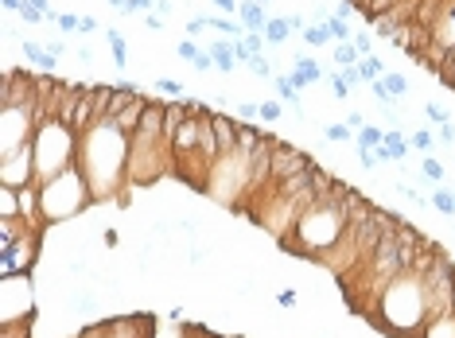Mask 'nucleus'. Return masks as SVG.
<instances>
[{"instance_id":"obj_48","label":"nucleus","mask_w":455,"mask_h":338,"mask_svg":"<svg viewBox=\"0 0 455 338\" xmlns=\"http://www.w3.org/2000/svg\"><path fill=\"white\" fill-rule=\"evenodd\" d=\"M144 28H148V31H160V28H164V16H160V12H156V16H152V12H144Z\"/></svg>"},{"instance_id":"obj_17","label":"nucleus","mask_w":455,"mask_h":338,"mask_svg":"<svg viewBox=\"0 0 455 338\" xmlns=\"http://www.w3.org/2000/svg\"><path fill=\"white\" fill-rule=\"evenodd\" d=\"M273 94H277L284 105H300V90L292 86V78H288V74H273Z\"/></svg>"},{"instance_id":"obj_44","label":"nucleus","mask_w":455,"mask_h":338,"mask_svg":"<svg viewBox=\"0 0 455 338\" xmlns=\"http://www.w3.org/2000/svg\"><path fill=\"white\" fill-rule=\"evenodd\" d=\"M288 28H292V35H304V16H300V12H288Z\"/></svg>"},{"instance_id":"obj_20","label":"nucleus","mask_w":455,"mask_h":338,"mask_svg":"<svg viewBox=\"0 0 455 338\" xmlns=\"http://www.w3.org/2000/svg\"><path fill=\"white\" fill-rule=\"evenodd\" d=\"M288 35H292V28H288V16H273V20L265 24V39L273 43V47H280Z\"/></svg>"},{"instance_id":"obj_54","label":"nucleus","mask_w":455,"mask_h":338,"mask_svg":"<svg viewBox=\"0 0 455 338\" xmlns=\"http://www.w3.org/2000/svg\"><path fill=\"white\" fill-rule=\"evenodd\" d=\"M109 4H113V8H121V12H125V4H129V0H109Z\"/></svg>"},{"instance_id":"obj_25","label":"nucleus","mask_w":455,"mask_h":338,"mask_svg":"<svg viewBox=\"0 0 455 338\" xmlns=\"http://www.w3.org/2000/svg\"><path fill=\"white\" fill-rule=\"evenodd\" d=\"M358 74H362V82L370 86V82H377L381 74H386V62L377 59V55H366V59L358 62Z\"/></svg>"},{"instance_id":"obj_4","label":"nucleus","mask_w":455,"mask_h":338,"mask_svg":"<svg viewBox=\"0 0 455 338\" xmlns=\"http://www.w3.org/2000/svg\"><path fill=\"white\" fill-rule=\"evenodd\" d=\"M78 132L59 117H43L35 132V183H47L78 163Z\"/></svg>"},{"instance_id":"obj_37","label":"nucleus","mask_w":455,"mask_h":338,"mask_svg":"<svg viewBox=\"0 0 455 338\" xmlns=\"http://www.w3.org/2000/svg\"><path fill=\"white\" fill-rule=\"evenodd\" d=\"M156 90L168 94V98H183V82H175V78H156Z\"/></svg>"},{"instance_id":"obj_9","label":"nucleus","mask_w":455,"mask_h":338,"mask_svg":"<svg viewBox=\"0 0 455 338\" xmlns=\"http://www.w3.org/2000/svg\"><path fill=\"white\" fill-rule=\"evenodd\" d=\"M40 245H43V229H28L20 241L0 245V276H24L35 269L40 260Z\"/></svg>"},{"instance_id":"obj_50","label":"nucleus","mask_w":455,"mask_h":338,"mask_svg":"<svg viewBox=\"0 0 455 338\" xmlns=\"http://www.w3.org/2000/svg\"><path fill=\"white\" fill-rule=\"evenodd\" d=\"M347 125H350V129H354V132H358V129H366L370 121H366V117H362V113H358V109H354V113H350V117H347Z\"/></svg>"},{"instance_id":"obj_11","label":"nucleus","mask_w":455,"mask_h":338,"mask_svg":"<svg viewBox=\"0 0 455 338\" xmlns=\"http://www.w3.org/2000/svg\"><path fill=\"white\" fill-rule=\"evenodd\" d=\"M307 168H311V159L300 148H292V144H273V187L296 179L300 171H307ZM249 206H253V202H249Z\"/></svg>"},{"instance_id":"obj_33","label":"nucleus","mask_w":455,"mask_h":338,"mask_svg":"<svg viewBox=\"0 0 455 338\" xmlns=\"http://www.w3.org/2000/svg\"><path fill=\"white\" fill-rule=\"evenodd\" d=\"M78 20L82 16H74V12H59V16H55V28H59L62 35H74V31H78Z\"/></svg>"},{"instance_id":"obj_16","label":"nucleus","mask_w":455,"mask_h":338,"mask_svg":"<svg viewBox=\"0 0 455 338\" xmlns=\"http://www.w3.org/2000/svg\"><path fill=\"white\" fill-rule=\"evenodd\" d=\"M331 55H335V66H338V70H350V66H358V62H362L354 39H350V43H335V47H331Z\"/></svg>"},{"instance_id":"obj_47","label":"nucleus","mask_w":455,"mask_h":338,"mask_svg":"<svg viewBox=\"0 0 455 338\" xmlns=\"http://www.w3.org/2000/svg\"><path fill=\"white\" fill-rule=\"evenodd\" d=\"M436 136L444 140V144H455V125H452V121H447V125H440V129H436Z\"/></svg>"},{"instance_id":"obj_26","label":"nucleus","mask_w":455,"mask_h":338,"mask_svg":"<svg viewBox=\"0 0 455 338\" xmlns=\"http://www.w3.org/2000/svg\"><path fill=\"white\" fill-rule=\"evenodd\" d=\"M241 47H246L249 59H253V55H265V47H268L265 31H246V35H241Z\"/></svg>"},{"instance_id":"obj_2","label":"nucleus","mask_w":455,"mask_h":338,"mask_svg":"<svg viewBox=\"0 0 455 338\" xmlns=\"http://www.w3.org/2000/svg\"><path fill=\"white\" fill-rule=\"evenodd\" d=\"M347 183H335V187L319 195L311 206L300 214L296 229L280 241V249L296 253V257H307V260H323L331 249L343 241L350 226V206H347Z\"/></svg>"},{"instance_id":"obj_13","label":"nucleus","mask_w":455,"mask_h":338,"mask_svg":"<svg viewBox=\"0 0 455 338\" xmlns=\"http://www.w3.org/2000/svg\"><path fill=\"white\" fill-rule=\"evenodd\" d=\"M20 51H24V59L31 62V66H40L43 74H55L59 70V59L47 51V43H35V39H24L20 43Z\"/></svg>"},{"instance_id":"obj_7","label":"nucleus","mask_w":455,"mask_h":338,"mask_svg":"<svg viewBox=\"0 0 455 338\" xmlns=\"http://www.w3.org/2000/svg\"><path fill=\"white\" fill-rule=\"evenodd\" d=\"M164 171H175V152L164 136H137L132 132V148H129V187H152V183L164 175Z\"/></svg>"},{"instance_id":"obj_39","label":"nucleus","mask_w":455,"mask_h":338,"mask_svg":"<svg viewBox=\"0 0 455 338\" xmlns=\"http://www.w3.org/2000/svg\"><path fill=\"white\" fill-rule=\"evenodd\" d=\"M0 338H31V323H24V327H4Z\"/></svg>"},{"instance_id":"obj_30","label":"nucleus","mask_w":455,"mask_h":338,"mask_svg":"<svg viewBox=\"0 0 455 338\" xmlns=\"http://www.w3.org/2000/svg\"><path fill=\"white\" fill-rule=\"evenodd\" d=\"M280 117H284V101H280V98L261 101V121H265V125H277Z\"/></svg>"},{"instance_id":"obj_36","label":"nucleus","mask_w":455,"mask_h":338,"mask_svg":"<svg viewBox=\"0 0 455 338\" xmlns=\"http://www.w3.org/2000/svg\"><path fill=\"white\" fill-rule=\"evenodd\" d=\"M424 117L432 121L436 129H440V125H447V109L440 105V101H428V105H424Z\"/></svg>"},{"instance_id":"obj_12","label":"nucleus","mask_w":455,"mask_h":338,"mask_svg":"<svg viewBox=\"0 0 455 338\" xmlns=\"http://www.w3.org/2000/svg\"><path fill=\"white\" fill-rule=\"evenodd\" d=\"M292 86H296L300 94L307 90V86H316V82H323V66H319L311 55H296V62H292Z\"/></svg>"},{"instance_id":"obj_3","label":"nucleus","mask_w":455,"mask_h":338,"mask_svg":"<svg viewBox=\"0 0 455 338\" xmlns=\"http://www.w3.org/2000/svg\"><path fill=\"white\" fill-rule=\"evenodd\" d=\"M370 323L393 338H424L428 327V292H424V272L405 269L401 276L381 292L377 308L370 311Z\"/></svg>"},{"instance_id":"obj_14","label":"nucleus","mask_w":455,"mask_h":338,"mask_svg":"<svg viewBox=\"0 0 455 338\" xmlns=\"http://www.w3.org/2000/svg\"><path fill=\"white\" fill-rule=\"evenodd\" d=\"M207 51H210V59H214V70H222V74H234L241 66L238 55H234V39H214Z\"/></svg>"},{"instance_id":"obj_31","label":"nucleus","mask_w":455,"mask_h":338,"mask_svg":"<svg viewBox=\"0 0 455 338\" xmlns=\"http://www.w3.org/2000/svg\"><path fill=\"white\" fill-rule=\"evenodd\" d=\"M323 136L331 144H347V140H354V129L350 125H323Z\"/></svg>"},{"instance_id":"obj_53","label":"nucleus","mask_w":455,"mask_h":338,"mask_svg":"<svg viewBox=\"0 0 455 338\" xmlns=\"http://www.w3.org/2000/svg\"><path fill=\"white\" fill-rule=\"evenodd\" d=\"M0 4H4V12H16V16H20V8H24V0H0Z\"/></svg>"},{"instance_id":"obj_8","label":"nucleus","mask_w":455,"mask_h":338,"mask_svg":"<svg viewBox=\"0 0 455 338\" xmlns=\"http://www.w3.org/2000/svg\"><path fill=\"white\" fill-rule=\"evenodd\" d=\"M428 35H432V39L416 51V59L424 62V66H432L436 74H444L447 59H452V51H455V0H444V4H440Z\"/></svg>"},{"instance_id":"obj_18","label":"nucleus","mask_w":455,"mask_h":338,"mask_svg":"<svg viewBox=\"0 0 455 338\" xmlns=\"http://www.w3.org/2000/svg\"><path fill=\"white\" fill-rule=\"evenodd\" d=\"M354 144L358 148H381V144H386V129H381V125H366V129L354 132Z\"/></svg>"},{"instance_id":"obj_38","label":"nucleus","mask_w":455,"mask_h":338,"mask_svg":"<svg viewBox=\"0 0 455 338\" xmlns=\"http://www.w3.org/2000/svg\"><path fill=\"white\" fill-rule=\"evenodd\" d=\"M354 47H358V55L366 59V55H374V47H370V31H354Z\"/></svg>"},{"instance_id":"obj_27","label":"nucleus","mask_w":455,"mask_h":338,"mask_svg":"<svg viewBox=\"0 0 455 338\" xmlns=\"http://www.w3.org/2000/svg\"><path fill=\"white\" fill-rule=\"evenodd\" d=\"M420 171H424V179L432 183V187H440V183H444V175H447V171H444V163H440L436 156H424V163H420Z\"/></svg>"},{"instance_id":"obj_15","label":"nucleus","mask_w":455,"mask_h":338,"mask_svg":"<svg viewBox=\"0 0 455 338\" xmlns=\"http://www.w3.org/2000/svg\"><path fill=\"white\" fill-rule=\"evenodd\" d=\"M238 20L246 31H265V24L273 20L265 12V4H257V0H241V8H238Z\"/></svg>"},{"instance_id":"obj_35","label":"nucleus","mask_w":455,"mask_h":338,"mask_svg":"<svg viewBox=\"0 0 455 338\" xmlns=\"http://www.w3.org/2000/svg\"><path fill=\"white\" fill-rule=\"evenodd\" d=\"M20 20L28 24V28H35V24H43V20H47V12H40L35 4H28V0H24V8H20Z\"/></svg>"},{"instance_id":"obj_41","label":"nucleus","mask_w":455,"mask_h":338,"mask_svg":"<svg viewBox=\"0 0 455 338\" xmlns=\"http://www.w3.org/2000/svg\"><path fill=\"white\" fill-rule=\"evenodd\" d=\"M358 163H362L366 171H374V168H377V156H374V148H358Z\"/></svg>"},{"instance_id":"obj_22","label":"nucleus","mask_w":455,"mask_h":338,"mask_svg":"<svg viewBox=\"0 0 455 338\" xmlns=\"http://www.w3.org/2000/svg\"><path fill=\"white\" fill-rule=\"evenodd\" d=\"M432 202L440 214H447V218H455V190H447V187H432Z\"/></svg>"},{"instance_id":"obj_32","label":"nucleus","mask_w":455,"mask_h":338,"mask_svg":"<svg viewBox=\"0 0 455 338\" xmlns=\"http://www.w3.org/2000/svg\"><path fill=\"white\" fill-rule=\"evenodd\" d=\"M327 86H331V94H335L338 101H343V98H350V82L343 78V70H335V74L327 78Z\"/></svg>"},{"instance_id":"obj_24","label":"nucleus","mask_w":455,"mask_h":338,"mask_svg":"<svg viewBox=\"0 0 455 338\" xmlns=\"http://www.w3.org/2000/svg\"><path fill=\"white\" fill-rule=\"evenodd\" d=\"M381 86H386L389 98H397V101L409 94V78H405V74H397V70H386V74H381Z\"/></svg>"},{"instance_id":"obj_42","label":"nucleus","mask_w":455,"mask_h":338,"mask_svg":"<svg viewBox=\"0 0 455 338\" xmlns=\"http://www.w3.org/2000/svg\"><path fill=\"white\" fill-rule=\"evenodd\" d=\"M152 8H156V0H129V4H125L129 16H132V12H152Z\"/></svg>"},{"instance_id":"obj_10","label":"nucleus","mask_w":455,"mask_h":338,"mask_svg":"<svg viewBox=\"0 0 455 338\" xmlns=\"http://www.w3.org/2000/svg\"><path fill=\"white\" fill-rule=\"evenodd\" d=\"M35 183V140L24 144L20 152H12V156L0 159V187H28Z\"/></svg>"},{"instance_id":"obj_28","label":"nucleus","mask_w":455,"mask_h":338,"mask_svg":"<svg viewBox=\"0 0 455 338\" xmlns=\"http://www.w3.org/2000/svg\"><path fill=\"white\" fill-rule=\"evenodd\" d=\"M234 121H241V125L261 121V101H238V105H234Z\"/></svg>"},{"instance_id":"obj_5","label":"nucleus","mask_w":455,"mask_h":338,"mask_svg":"<svg viewBox=\"0 0 455 338\" xmlns=\"http://www.w3.org/2000/svg\"><path fill=\"white\" fill-rule=\"evenodd\" d=\"M40 202H43V226H62V222L78 218L82 210L94 202L89 183L78 163L67 168L62 175H55V179L40 183Z\"/></svg>"},{"instance_id":"obj_51","label":"nucleus","mask_w":455,"mask_h":338,"mask_svg":"<svg viewBox=\"0 0 455 338\" xmlns=\"http://www.w3.org/2000/svg\"><path fill=\"white\" fill-rule=\"evenodd\" d=\"M156 12L160 16H171V12H175V0H156Z\"/></svg>"},{"instance_id":"obj_55","label":"nucleus","mask_w":455,"mask_h":338,"mask_svg":"<svg viewBox=\"0 0 455 338\" xmlns=\"http://www.w3.org/2000/svg\"><path fill=\"white\" fill-rule=\"evenodd\" d=\"M257 4H273V0H257Z\"/></svg>"},{"instance_id":"obj_40","label":"nucleus","mask_w":455,"mask_h":338,"mask_svg":"<svg viewBox=\"0 0 455 338\" xmlns=\"http://www.w3.org/2000/svg\"><path fill=\"white\" fill-rule=\"evenodd\" d=\"M191 66H195L198 74H210V70H214V59H210V51H203V55H198V59L191 62Z\"/></svg>"},{"instance_id":"obj_52","label":"nucleus","mask_w":455,"mask_h":338,"mask_svg":"<svg viewBox=\"0 0 455 338\" xmlns=\"http://www.w3.org/2000/svg\"><path fill=\"white\" fill-rule=\"evenodd\" d=\"M47 51L55 55V59H62V51H67V43H62V39H55V43H47Z\"/></svg>"},{"instance_id":"obj_23","label":"nucleus","mask_w":455,"mask_h":338,"mask_svg":"<svg viewBox=\"0 0 455 338\" xmlns=\"http://www.w3.org/2000/svg\"><path fill=\"white\" fill-rule=\"evenodd\" d=\"M300 39H304L307 47H331V43H335V39H331V31H327L323 24H307Z\"/></svg>"},{"instance_id":"obj_21","label":"nucleus","mask_w":455,"mask_h":338,"mask_svg":"<svg viewBox=\"0 0 455 338\" xmlns=\"http://www.w3.org/2000/svg\"><path fill=\"white\" fill-rule=\"evenodd\" d=\"M0 218H20V190L0 187Z\"/></svg>"},{"instance_id":"obj_49","label":"nucleus","mask_w":455,"mask_h":338,"mask_svg":"<svg viewBox=\"0 0 455 338\" xmlns=\"http://www.w3.org/2000/svg\"><path fill=\"white\" fill-rule=\"evenodd\" d=\"M277 303H280V308H296V292H292V288H284V292L277 296Z\"/></svg>"},{"instance_id":"obj_45","label":"nucleus","mask_w":455,"mask_h":338,"mask_svg":"<svg viewBox=\"0 0 455 338\" xmlns=\"http://www.w3.org/2000/svg\"><path fill=\"white\" fill-rule=\"evenodd\" d=\"M440 82H444V86H455V51H452V59H447L444 74H440Z\"/></svg>"},{"instance_id":"obj_19","label":"nucleus","mask_w":455,"mask_h":338,"mask_svg":"<svg viewBox=\"0 0 455 338\" xmlns=\"http://www.w3.org/2000/svg\"><path fill=\"white\" fill-rule=\"evenodd\" d=\"M105 39H109V55H113V62L125 70V62H129V43H125V35L109 28V31H105Z\"/></svg>"},{"instance_id":"obj_46","label":"nucleus","mask_w":455,"mask_h":338,"mask_svg":"<svg viewBox=\"0 0 455 338\" xmlns=\"http://www.w3.org/2000/svg\"><path fill=\"white\" fill-rule=\"evenodd\" d=\"M98 28H101V24L94 20V16H82V20H78V31H82V35H94Z\"/></svg>"},{"instance_id":"obj_29","label":"nucleus","mask_w":455,"mask_h":338,"mask_svg":"<svg viewBox=\"0 0 455 338\" xmlns=\"http://www.w3.org/2000/svg\"><path fill=\"white\" fill-rule=\"evenodd\" d=\"M436 140H440L436 132L420 129V132H413V136H409V144H413L416 152H424V156H432V152H436Z\"/></svg>"},{"instance_id":"obj_6","label":"nucleus","mask_w":455,"mask_h":338,"mask_svg":"<svg viewBox=\"0 0 455 338\" xmlns=\"http://www.w3.org/2000/svg\"><path fill=\"white\" fill-rule=\"evenodd\" d=\"M43 117H47V113H43V98L0 105V159L12 156V152H20L24 144H31L35 132H40Z\"/></svg>"},{"instance_id":"obj_34","label":"nucleus","mask_w":455,"mask_h":338,"mask_svg":"<svg viewBox=\"0 0 455 338\" xmlns=\"http://www.w3.org/2000/svg\"><path fill=\"white\" fill-rule=\"evenodd\" d=\"M175 55H179V59H183V62H195V59H198V55H203V47H198V43H195V39H179V47H175Z\"/></svg>"},{"instance_id":"obj_43","label":"nucleus","mask_w":455,"mask_h":338,"mask_svg":"<svg viewBox=\"0 0 455 338\" xmlns=\"http://www.w3.org/2000/svg\"><path fill=\"white\" fill-rule=\"evenodd\" d=\"M218 12H230V16H238V8H241V0H210Z\"/></svg>"},{"instance_id":"obj_1","label":"nucleus","mask_w":455,"mask_h":338,"mask_svg":"<svg viewBox=\"0 0 455 338\" xmlns=\"http://www.w3.org/2000/svg\"><path fill=\"white\" fill-rule=\"evenodd\" d=\"M129 148L132 136L121 132L109 117L94 121L78 140V168L89 183L94 202L121 199V187H129Z\"/></svg>"}]
</instances>
